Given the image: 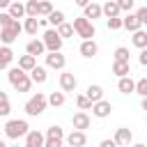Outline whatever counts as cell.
I'll list each match as a JSON object with an SVG mask.
<instances>
[{"label":"cell","instance_id":"cell-1","mask_svg":"<svg viewBox=\"0 0 147 147\" xmlns=\"http://www.w3.org/2000/svg\"><path fill=\"white\" fill-rule=\"evenodd\" d=\"M7 78H9V83H11V87H14L16 92H30V87H32L30 74H28V71H23V69H18V67L9 69Z\"/></svg>","mask_w":147,"mask_h":147},{"label":"cell","instance_id":"cell-2","mask_svg":"<svg viewBox=\"0 0 147 147\" xmlns=\"http://www.w3.org/2000/svg\"><path fill=\"white\" fill-rule=\"evenodd\" d=\"M46 106H48V96L44 94V92H37V94H32L28 101H25V113L30 115V117H39L44 110H46Z\"/></svg>","mask_w":147,"mask_h":147},{"label":"cell","instance_id":"cell-3","mask_svg":"<svg viewBox=\"0 0 147 147\" xmlns=\"http://www.w3.org/2000/svg\"><path fill=\"white\" fill-rule=\"evenodd\" d=\"M28 131H30V126H28L25 119H9V122L5 124V136H7L9 140H18V138H23Z\"/></svg>","mask_w":147,"mask_h":147},{"label":"cell","instance_id":"cell-4","mask_svg":"<svg viewBox=\"0 0 147 147\" xmlns=\"http://www.w3.org/2000/svg\"><path fill=\"white\" fill-rule=\"evenodd\" d=\"M74 32L78 34V37H83V41L85 39H92L94 34H96V30H94V23L92 21H87L85 16H78V18H74Z\"/></svg>","mask_w":147,"mask_h":147},{"label":"cell","instance_id":"cell-5","mask_svg":"<svg viewBox=\"0 0 147 147\" xmlns=\"http://www.w3.org/2000/svg\"><path fill=\"white\" fill-rule=\"evenodd\" d=\"M23 32V25L18 23V21H11L7 28H2L0 30V41L5 44V46H9V44H14L16 41V37Z\"/></svg>","mask_w":147,"mask_h":147},{"label":"cell","instance_id":"cell-6","mask_svg":"<svg viewBox=\"0 0 147 147\" xmlns=\"http://www.w3.org/2000/svg\"><path fill=\"white\" fill-rule=\"evenodd\" d=\"M44 46H46V53H60V48H62V37L57 34V30H46L44 32Z\"/></svg>","mask_w":147,"mask_h":147},{"label":"cell","instance_id":"cell-7","mask_svg":"<svg viewBox=\"0 0 147 147\" xmlns=\"http://www.w3.org/2000/svg\"><path fill=\"white\" fill-rule=\"evenodd\" d=\"M78 87V80H76V76L71 74V71H62L60 74V90L67 94V92H74Z\"/></svg>","mask_w":147,"mask_h":147},{"label":"cell","instance_id":"cell-8","mask_svg":"<svg viewBox=\"0 0 147 147\" xmlns=\"http://www.w3.org/2000/svg\"><path fill=\"white\" fill-rule=\"evenodd\" d=\"M113 113V103L110 101H106V99H101V101H96V103H92V115L94 117H99V119H103V117H108Z\"/></svg>","mask_w":147,"mask_h":147},{"label":"cell","instance_id":"cell-9","mask_svg":"<svg viewBox=\"0 0 147 147\" xmlns=\"http://www.w3.org/2000/svg\"><path fill=\"white\" fill-rule=\"evenodd\" d=\"M64 64H67V57H64L62 53H46V67H48V69L62 71Z\"/></svg>","mask_w":147,"mask_h":147},{"label":"cell","instance_id":"cell-10","mask_svg":"<svg viewBox=\"0 0 147 147\" xmlns=\"http://www.w3.org/2000/svg\"><path fill=\"white\" fill-rule=\"evenodd\" d=\"M90 115L85 113V110H78L74 117H71V124H74V129L76 131H85V129H90Z\"/></svg>","mask_w":147,"mask_h":147},{"label":"cell","instance_id":"cell-11","mask_svg":"<svg viewBox=\"0 0 147 147\" xmlns=\"http://www.w3.org/2000/svg\"><path fill=\"white\" fill-rule=\"evenodd\" d=\"M113 140L117 142V147H129V145H131V140H133V133H131V129L122 126V129H117V131H115V138H113Z\"/></svg>","mask_w":147,"mask_h":147},{"label":"cell","instance_id":"cell-12","mask_svg":"<svg viewBox=\"0 0 147 147\" xmlns=\"http://www.w3.org/2000/svg\"><path fill=\"white\" fill-rule=\"evenodd\" d=\"M44 140H46V136L41 131H28L23 147H44Z\"/></svg>","mask_w":147,"mask_h":147},{"label":"cell","instance_id":"cell-13","mask_svg":"<svg viewBox=\"0 0 147 147\" xmlns=\"http://www.w3.org/2000/svg\"><path fill=\"white\" fill-rule=\"evenodd\" d=\"M25 53H28V55H32V57L44 55V53H46V46H44V41H41V39H30V41H28V46H25Z\"/></svg>","mask_w":147,"mask_h":147},{"label":"cell","instance_id":"cell-14","mask_svg":"<svg viewBox=\"0 0 147 147\" xmlns=\"http://www.w3.org/2000/svg\"><path fill=\"white\" fill-rule=\"evenodd\" d=\"M67 142H69V147H85L87 136H85V131H71L67 136Z\"/></svg>","mask_w":147,"mask_h":147},{"label":"cell","instance_id":"cell-15","mask_svg":"<svg viewBox=\"0 0 147 147\" xmlns=\"http://www.w3.org/2000/svg\"><path fill=\"white\" fill-rule=\"evenodd\" d=\"M96 53H99V46H96L94 39H85V41L80 44V55H83V57H94Z\"/></svg>","mask_w":147,"mask_h":147},{"label":"cell","instance_id":"cell-16","mask_svg":"<svg viewBox=\"0 0 147 147\" xmlns=\"http://www.w3.org/2000/svg\"><path fill=\"white\" fill-rule=\"evenodd\" d=\"M117 90H119L122 94H133V92H136V80H133L131 76H124V78L117 80Z\"/></svg>","mask_w":147,"mask_h":147},{"label":"cell","instance_id":"cell-17","mask_svg":"<svg viewBox=\"0 0 147 147\" xmlns=\"http://www.w3.org/2000/svg\"><path fill=\"white\" fill-rule=\"evenodd\" d=\"M122 28H126L129 32H136V30H140L142 25H140V21H138L136 14H126V16L122 18Z\"/></svg>","mask_w":147,"mask_h":147},{"label":"cell","instance_id":"cell-18","mask_svg":"<svg viewBox=\"0 0 147 147\" xmlns=\"http://www.w3.org/2000/svg\"><path fill=\"white\" fill-rule=\"evenodd\" d=\"M85 96H87L92 103H96V101H101V99H103V87H101V85H87Z\"/></svg>","mask_w":147,"mask_h":147},{"label":"cell","instance_id":"cell-19","mask_svg":"<svg viewBox=\"0 0 147 147\" xmlns=\"http://www.w3.org/2000/svg\"><path fill=\"white\" fill-rule=\"evenodd\" d=\"M101 14H103L106 18H117V16H119V7H117V2H115V0H108V2L101 7Z\"/></svg>","mask_w":147,"mask_h":147},{"label":"cell","instance_id":"cell-20","mask_svg":"<svg viewBox=\"0 0 147 147\" xmlns=\"http://www.w3.org/2000/svg\"><path fill=\"white\" fill-rule=\"evenodd\" d=\"M113 74L119 76V78L131 76V64H129V62H119V60H115V62H113Z\"/></svg>","mask_w":147,"mask_h":147},{"label":"cell","instance_id":"cell-21","mask_svg":"<svg viewBox=\"0 0 147 147\" xmlns=\"http://www.w3.org/2000/svg\"><path fill=\"white\" fill-rule=\"evenodd\" d=\"M131 41H133V46H136V48H140V51H142V48H147V30H142V28H140V30H136V32H133V37H131Z\"/></svg>","mask_w":147,"mask_h":147},{"label":"cell","instance_id":"cell-22","mask_svg":"<svg viewBox=\"0 0 147 147\" xmlns=\"http://www.w3.org/2000/svg\"><path fill=\"white\" fill-rule=\"evenodd\" d=\"M14 60V51L9 46H0V69H7Z\"/></svg>","mask_w":147,"mask_h":147},{"label":"cell","instance_id":"cell-23","mask_svg":"<svg viewBox=\"0 0 147 147\" xmlns=\"http://www.w3.org/2000/svg\"><path fill=\"white\" fill-rule=\"evenodd\" d=\"M7 14H9L14 21H16V18H23V16H25V5H23V2H11V5L7 7Z\"/></svg>","mask_w":147,"mask_h":147},{"label":"cell","instance_id":"cell-24","mask_svg":"<svg viewBox=\"0 0 147 147\" xmlns=\"http://www.w3.org/2000/svg\"><path fill=\"white\" fill-rule=\"evenodd\" d=\"M83 9H85V14H83V16H85L87 21L101 18V5H96V2H90V5H87V7H83Z\"/></svg>","mask_w":147,"mask_h":147},{"label":"cell","instance_id":"cell-25","mask_svg":"<svg viewBox=\"0 0 147 147\" xmlns=\"http://www.w3.org/2000/svg\"><path fill=\"white\" fill-rule=\"evenodd\" d=\"M37 67V57H32V55H21L18 57V69H23V71H32Z\"/></svg>","mask_w":147,"mask_h":147},{"label":"cell","instance_id":"cell-26","mask_svg":"<svg viewBox=\"0 0 147 147\" xmlns=\"http://www.w3.org/2000/svg\"><path fill=\"white\" fill-rule=\"evenodd\" d=\"M30 80H32V83H39V85H41V83H46V80H48L46 69H44V67H34V69L30 71Z\"/></svg>","mask_w":147,"mask_h":147},{"label":"cell","instance_id":"cell-27","mask_svg":"<svg viewBox=\"0 0 147 147\" xmlns=\"http://www.w3.org/2000/svg\"><path fill=\"white\" fill-rule=\"evenodd\" d=\"M9 113H11L9 96H7V92H2V90H0V117H7Z\"/></svg>","mask_w":147,"mask_h":147},{"label":"cell","instance_id":"cell-28","mask_svg":"<svg viewBox=\"0 0 147 147\" xmlns=\"http://www.w3.org/2000/svg\"><path fill=\"white\" fill-rule=\"evenodd\" d=\"M25 16L28 18H37L39 16V0H28L25 2Z\"/></svg>","mask_w":147,"mask_h":147},{"label":"cell","instance_id":"cell-29","mask_svg":"<svg viewBox=\"0 0 147 147\" xmlns=\"http://www.w3.org/2000/svg\"><path fill=\"white\" fill-rule=\"evenodd\" d=\"M64 101H67L64 92H51V94H48V103H51V106H55V108L64 106Z\"/></svg>","mask_w":147,"mask_h":147},{"label":"cell","instance_id":"cell-30","mask_svg":"<svg viewBox=\"0 0 147 147\" xmlns=\"http://www.w3.org/2000/svg\"><path fill=\"white\" fill-rule=\"evenodd\" d=\"M48 23H51V25H55V28H57V25H62V23H64V11L53 9V11L48 14Z\"/></svg>","mask_w":147,"mask_h":147},{"label":"cell","instance_id":"cell-31","mask_svg":"<svg viewBox=\"0 0 147 147\" xmlns=\"http://www.w3.org/2000/svg\"><path fill=\"white\" fill-rule=\"evenodd\" d=\"M55 30H57V34H60L62 39H67V37H74V25H71V23H67V21H64L62 25H57Z\"/></svg>","mask_w":147,"mask_h":147},{"label":"cell","instance_id":"cell-32","mask_svg":"<svg viewBox=\"0 0 147 147\" xmlns=\"http://www.w3.org/2000/svg\"><path fill=\"white\" fill-rule=\"evenodd\" d=\"M44 136H46V138H60V140H64V131H62V126H57V124L48 126Z\"/></svg>","mask_w":147,"mask_h":147},{"label":"cell","instance_id":"cell-33","mask_svg":"<svg viewBox=\"0 0 147 147\" xmlns=\"http://www.w3.org/2000/svg\"><path fill=\"white\" fill-rule=\"evenodd\" d=\"M23 30H25L28 34H37V30H39V21H37V18H25Z\"/></svg>","mask_w":147,"mask_h":147},{"label":"cell","instance_id":"cell-34","mask_svg":"<svg viewBox=\"0 0 147 147\" xmlns=\"http://www.w3.org/2000/svg\"><path fill=\"white\" fill-rule=\"evenodd\" d=\"M76 106H78V110H92V101L85 94H78L76 96Z\"/></svg>","mask_w":147,"mask_h":147},{"label":"cell","instance_id":"cell-35","mask_svg":"<svg viewBox=\"0 0 147 147\" xmlns=\"http://www.w3.org/2000/svg\"><path fill=\"white\" fill-rule=\"evenodd\" d=\"M136 94H140V96H147V76L136 80Z\"/></svg>","mask_w":147,"mask_h":147},{"label":"cell","instance_id":"cell-36","mask_svg":"<svg viewBox=\"0 0 147 147\" xmlns=\"http://www.w3.org/2000/svg\"><path fill=\"white\" fill-rule=\"evenodd\" d=\"M115 60H119V62H129V48L117 46V48H115Z\"/></svg>","mask_w":147,"mask_h":147},{"label":"cell","instance_id":"cell-37","mask_svg":"<svg viewBox=\"0 0 147 147\" xmlns=\"http://www.w3.org/2000/svg\"><path fill=\"white\" fill-rule=\"evenodd\" d=\"M53 11V5L48 0H39V16H48Z\"/></svg>","mask_w":147,"mask_h":147},{"label":"cell","instance_id":"cell-38","mask_svg":"<svg viewBox=\"0 0 147 147\" xmlns=\"http://www.w3.org/2000/svg\"><path fill=\"white\" fill-rule=\"evenodd\" d=\"M115 2H117L119 11H129V14H131V9H133V5H136V0H115Z\"/></svg>","mask_w":147,"mask_h":147},{"label":"cell","instance_id":"cell-39","mask_svg":"<svg viewBox=\"0 0 147 147\" xmlns=\"http://www.w3.org/2000/svg\"><path fill=\"white\" fill-rule=\"evenodd\" d=\"M136 16H138L140 25H147V5H145V7H140V9L136 11Z\"/></svg>","mask_w":147,"mask_h":147},{"label":"cell","instance_id":"cell-40","mask_svg":"<svg viewBox=\"0 0 147 147\" xmlns=\"http://www.w3.org/2000/svg\"><path fill=\"white\" fill-rule=\"evenodd\" d=\"M106 25H108V30H119V28H122V18H119V16H117V18H108Z\"/></svg>","mask_w":147,"mask_h":147},{"label":"cell","instance_id":"cell-41","mask_svg":"<svg viewBox=\"0 0 147 147\" xmlns=\"http://www.w3.org/2000/svg\"><path fill=\"white\" fill-rule=\"evenodd\" d=\"M11 21H14V18H11V16L7 14V11H0V30H2V28H7V25H9Z\"/></svg>","mask_w":147,"mask_h":147},{"label":"cell","instance_id":"cell-42","mask_svg":"<svg viewBox=\"0 0 147 147\" xmlns=\"http://www.w3.org/2000/svg\"><path fill=\"white\" fill-rule=\"evenodd\" d=\"M44 147H62V140L60 138H46L44 140Z\"/></svg>","mask_w":147,"mask_h":147},{"label":"cell","instance_id":"cell-43","mask_svg":"<svg viewBox=\"0 0 147 147\" xmlns=\"http://www.w3.org/2000/svg\"><path fill=\"white\" fill-rule=\"evenodd\" d=\"M138 62H140L142 67H147V48H142V51H140V55H138Z\"/></svg>","mask_w":147,"mask_h":147},{"label":"cell","instance_id":"cell-44","mask_svg":"<svg viewBox=\"0 0 147 147\" xmlns=\"http://www.w3.org/2000/svg\"><path fill=\"white\" fill-rule=\"evenodd\" d=\"M99 147H117V142H115V140H101Z\"/></svg>","mask_w":147,"mask_h":147},{"label":"cell","instance_id":"cell-45","mask_svg":"<svg viewBox=\"0 0 147 147\" xmlns=\"http://www.w3.org/2000/svg\"><path fill=\"white\" fill-rule=\"evenodd\" d=\"M74 2H76L78 7H87V5H90V0H74Z\"/></svg>","mask_w":147,"mask_h":147},{"label":"cell","instance_id":"cell-46","mask_svg":"<svg viewBox=\"0 0 147 147\" xmlns=\"http://www.w3.org/2000/svg\"><path fill=\"white\" fill-rule=\"evenodd\" d=\"M11 5V0H0V9H7Z\"/></svg>","mask_w":147,"mask_h":147},{"label":"cell","instance_id":"cell-47","mask_svg":"<svg viewBox=\"0 0 147 147\" xmlns=\"http://www.w3.org/2000/svg\"><path fill=\"white\" fill-rule=\"evenodd\" d=\"M140 106H142V110H147V96H142V101H140Z\"/></svg>","mask_w":147,"mask_h":147},{"label":"cell","instance_id":"cell-48","mask_svg":"<svg viewBox=\"0 0 147 147\" xmlns=\"http://www.w3.org/2000/svg\"><path fill=\"white\" fill-rule=\"evenodd\" d=\"M131 147H147L145 142H136V145H131Z\"/></svg>","mask_w":147,"mask_h":147},{"label":"cell","instance_id":"cell-49","mask_svg":"<svg viewBox=\"0 0 147 147\" xmlns=\"http://www.w3.org/2000/svg\"><path fill=\"white\" fill-rule=\"evenodd\" d=\"M0 147H7V145H5V142H2V140H0Z\"/></svg>","mask_w":147,"mask_h":147},{"label":"cell","instance_id":"cell-50","mask_svg":"<svg viewBox=\"0 0 147 147\" xmlns=\"http://www.w3.org/2000/svg\"><path fill=\"white\" fill-rule=\"evenodd\" d=\"M11 147H18V145H11Z\"/></svg>","mask_w":147,"mask_h":147}]
</instances>
